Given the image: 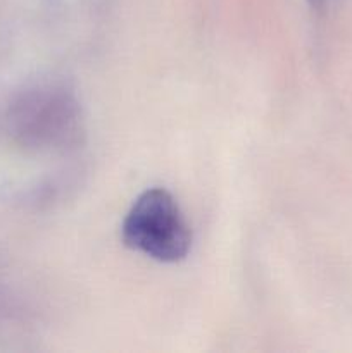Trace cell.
<instances>
[{
  "instance_id": "1",
  "label": "cell",
  "mask_w": 352,
  "mask_h": 353,
  "mask_svg": "<svg viewBox=\"0 0 352 353\" xmlns=\"http://www.w3.org/2000/svg\"><path fill=\"white\" fill-rule=\"evenodd\" d=\"M121 234L128 248L164 264L183 261L192 247L188 224L164 188L145 190L135 200L124 217Z\"/></svg>"
},
{
  "instance_id": "2",
  "label": "cell",
  "mask_w": 352,
  "mask_h": 353,
  "mask_svg": "<svg viewBox=\"0 0 352 353\" xmlns=\"http://www.w3.org/2000/svg\"><path fill=\"white\" fill-rule=\"evenodd\" d=\"M309 2H311V6H314V7H323L328 0H309Z\"/></svg>"
}]
</instances>
